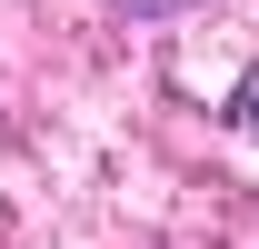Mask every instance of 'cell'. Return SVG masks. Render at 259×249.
I'll return each instance as SVG.
<instances>
[{"label": "cell", "mask_w": 259, "mask_h": 249, "mask_svg": "<svg viewBox=\"0 0 259 249\" xmlns=\"http://www.w3.org/2000/svg\"><path fill=\"white\" fill-rule=\"evenodd\" d=\"M130 10H180V0H130Z\"/></svg>", "instance_id": "2"}, {"label": "cell", "mask_w": 259, "mask_h": 249, "mask_svg": "<svg viewBox=\"0 0 259 249\" xmlns=\"http://www.w3.org/2000/svg\"><path fill=\"white\" fill-rule=\"evenodd\" d=\"M229 130H239V140H259V70L229 90Z\"/></svg>", "instance_id": "1"}]
</instances>
